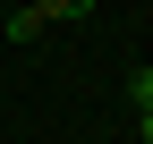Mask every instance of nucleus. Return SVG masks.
I'll use <instances>...</instances> for the list:
<instances>
[{"label": "nucleus", "mask_w": 153, "mask_h": 144, "mask_svg": "<svg viewBox=\"0 0 153 144\" xmlns=\"http://www.w3.org/2000/svg\"><path fill=\"white\" fill-rule=\"evenodd\" d=\"M34 17H43V26H85L94 17V0H26Z\"/></svg>", "instance_id": "1"}, {"label": "nucleus", "mask_w": 153, "mask_h": 144, "mask_svg": "<svg viewBox=\"0 0 153 144\" xmlns=\"http://www.w3.org/2000/svg\"><path fill=\"white\" fill-rule=\"evenodd\" d=\"M128 110H136V127L153 136V68H136V76H128Z\"/></svg>", "instance_id": "2"}, {"label": "nucleus", "mask_w": 153, "mask_h": 144, "mask_svg": "<svg viewBox=\"0 0 153 144\" xmlns=\"http://www.w3.org/2000/svg\"><path fill=\"white\" fill-rule=\"evenodd\" d=\"M43 34H51V26H43L34 9H17V17H9V43H43Z\"/></svg>", "instance_id": "3"}]
</instances>
